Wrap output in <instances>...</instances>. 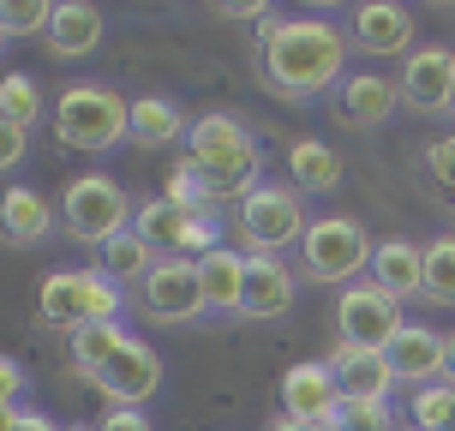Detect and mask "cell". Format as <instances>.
<instances>
[{
	"instance_id": "obj_14",
	"label": "cell",
	"mask_w": 455,
	"mask_h": 431,
	"mask_svg": "<svg viewBox=\"0 0 455 431\" xmlns=\"http://www.w3.org/2000/svg\"><path fill=\"white\" fill-rule=\"evenodd\" d=\"M384 354H389L395 384H437L443 378V360H450V336H437L432 323H408Z\"/></svg>"
},
{
	"instance_id": "obj_27",
	"label": "cell",
	"mask_w": 455,
	"mask_h": 431,
	"mask_svg": "<svg viewBox=\"0 0 455 431\" xmlns=\"http://www.w3.org/2000/svg\"><path fill=\"white\" fill-rule=\"evenodd\" d=\"M426 299L455 306V234H437L426 246Z\"/></svg>"
},
{
	"instance_id": "obj_7",
	"label": "cell",
	"mask_w": 455,
	"mask_h": 431,
	"mask_svg": "<svg viewBox=\"0 0 455 431\" xmlns=\"http://www.w3.org/2000/svg\"><path fill=\"white\" fill-rule=\"evenodd\" d=\"M371 234H365L354 216H318L299 240V264L312 282H330V288H354L365 270H371Z\"/></svg>"
},
{
	"instance_id": "obj_37",
	"label": "cell",
	"mask_w": 455,
	"mask_h": 431,
	"mask_svg": "<svg viewBox=\"0 0 455 431\" xmlns=\"http://www.w3.org/2000/svg\"><path fill=\"white\" fill-rule=\"evenodd\" d=\"M222 19H264V6H258V0H246V6H222Z\"/></svg>"
},
{
	"instance_id": "obj_10",
	"label": "cell",
	"mask_w": 455,
	"mask_h": 431,
	"mask_svg": "<svg viewBox=\"0 0 455 431\" xmlns=\"http://www.w3.org/2000/svg\"><path fill=\"white\" fill-rule=\"evenodd\" d=\"M138 234L156 246V258H186V251H216L222 240H216V216L210 210H180L168 204V198H150V204H138Z\"/></svg>"
},
{
	"instance_id": "obj_25",
	"label": "cell",
	"mask_w": 455,
	"mask_h": 431,
	"mask_svg": "<svg viewBox=\"0 0 455 431\" xmlns=\"http://www.w3.org/2000/svg\"><path fill=\"white\" fill-rule=\"evenodd\" d=\"M96 258H102L96 270L108 275L114 288H120V282H138V288H144V275H150V270L162 264V258H156V246H150V240H144L138 227H126L120 240H108V246L96 251Z\"/></svg>"
},
{
	"instance_id": "obj_2",
	"label": "cell",
	"mask_w": 455,
	"mask_h": 431,
	"mask_svg": "<svg viewBox=\"0 0 455 431\" xmlns=\"http://www.w3.org/2000/svg\"><path fill=\"white\" fill-rule=\"evenodd\" d=\"M72 365L114 408H150V395L162 389V354L150 341H138L126 323H96L84 336H72Z\"/></svg>"
},
{
	"instance_id": "obj_24",
	"label": "cell",
	"mask_w": 455,
	"mask_h": 431,
	"mask_svg": "<svg viewBox=\"0 0 455 431\" xmlns=\"http://www.w3.org/2000/svg\"><path fill=\"white\" fill-rule=\"evenodd\" d=\"M288 186H299V192H336L341 150H330L323 138H299L294 150H288Z\"/></svg>"
},
{
	"instance_id": "obj_35",
	"label": "cell",
	"mask_w": 455,
	"mask_h": 431,
	"mask_svg": "<svg viewBox=\"0 0 455 431\" xmlns=\"http://www.w3.org/2000/svg\"><path fill=\"white\" fill-rule=\"evenodd\" d=\"M19 395H24V365L19 360H0V402H6V413L19 408Z\"/></svg>"
},
{
	"instance_id": "obj_38",
	"label": "cell",
	"mask_w": 455,
	"mask_h": 431,
	"mask_svg": "<svg viewBox=\"0 0 455 431\" xmlns=\"http://www.w3.org/2000/svg\"><path fill=\"white\" fill-rule=\"evenodd\" d=\"M270 431H323V426H299V419H275Z\"/></svg>"
},
{
	"instance_id": "obj_30",
	"label": "cell",
	"mask_w": 455,
	"mask_h": 431,
	"mask_svg": "<svg viewBox=\"0 0 455 431\" xmlns=\"http://www.w3.org/2000/svg\"><path fill=\"white\" fill-rule=\"evenodd\" d=\"M336 431H395V408L389 402H365V395H347L336 413Z\"/></svg>"
},
{
	"instance_id": "obj_9",
	"label": "cell",
	"mask_w": 455,
	"mask_h": 431,
	"mask_svg": "<svg viewBox=\"0 0 455 431\" xmlns=\"http://www.w3.org/2000/svg\"><path fill=\"white\" fill-rule=\"evenodd\" d=\"M336 330L347 347H378L384 354L389 341L408 330V318H402V299L384 294L378 282H354V288H341L336 299Z\"/></svg>"
},
{
	"instance_id": "obj_40",
	"label": "cell",
	"mask_w": 455,
	"mask_h": 431,
	"mask_svg": "<svg viewBox=\"0 0 455 431\" xmlns=\"http://www.w3.org/2000/svg\"><path fill=\"white\" fill-rule=\"evenodd\" d=\"M67 431H96V426H67Z\"/></svg>"
},
{
	"instance_id": "obj_29",
	"label": "cell",
	"mask_w": 455,
	"mask_h": 431,
	"mask_svg": "<svg viewBox=\"0 0 455 431\" xmlns=\"http://www.w3.org/2000/svg\"><path fill=\"white\" fill-rule=\"evenodd\" d=\"M408 413H413V426H419V431H455V384L419 389Z\"/></svg>"
},
{
	"instance_id": "obj_15",
	"label": "cell",
	"mask_w": 455,
	"mask_h": 431,
	"mask_svg": "<svg viewBox=\"0 0 455 431\" xmlns=\"http://www.w3.org/2000/svg\"><path fill=\"white\" fill-rule=\"evenodd\" d=\"M294 312V270L282 258H246V299H240V318L251 323H275Z\"/></svg>"
},
{
	"instance_id": "obj_12",
	"label": "cell",
	"mask_w": 455,
	"mask_h": 431,
	"mask_svg": "<svg viewBox=\"0 0 455 431\" xmlns=\"http://www.w3.org/2000/svg\"><path fill=\"white\" fill-rule=\"evenodd\" d=\"M341 402H347V395H341L330 360H299V365H288V371H282V419L336 431Z\"/></svg>"
},
{
	"instance_id": "obj_21",
	"label": "cell",
	"mask_w": 455,
	"mask_h": 431,
	"mask_svg": "<svg viewBox=\"0 0 455 431\" xmlns=\"http://www.w3.org/2000/svg\"><path fill=\"white\" fill-rule=\"evenodd\" d=\"M0 222H6V240L12 246H43L54 234V204H48L36 186H12L6 204H0Z\"/></svg>"
},
{
	"instance_id": "obj_26",
	"label": "cell",
	"mask_w": 455,
	"mask_h": 431,
	"mask_svg": "<svg viewBox=\"0 0 455 431\" xmlns=\"http://www.w3.org/2000/svg\"><path fill=\"white\" fill-rule=\"evenodd\" d=\"M43 120V84L30 72H6L0 78V126H36Z\"/></svg>"
},
{
	"instance_id": "obj_20",
	"label": "cell",
	"mask_w": 455,
	"mask_h": 431,
	"mask_svg": "<svg viewBox=\"0 0 455 431\" xmlns=\"http://www.w3.org/2000/svg\"><path fill=\"white\" fill-rule=\"evenodd\" d=\"M102 6H84V0H67V6H54V24H48V54L54 60H84L91 48H102Z\"/></svg>"
},
{
	"instance_id": "obj_31",
	"label": "cell",
	"mask_w": 455,
	"mask_h": 431,
	"mask_svg": "<svg viewBox=\"0 0 455 431\" xmlns=\"http://www.w3.org/2000/svg\"><path fill=\"white\" fill-rule=\"evenodd\" d=\"M426 174H432V186L455 204V132H443V138L426 144Z\"/></svg>"
},
{
	"instance_id": "obj_33",
	"label": "cell",
	"mask_w": 455,
	"mask_h": 431,
	"mask_svg": "<svg viewBox=\"0 0 455 431\" xmlns=\"http://www.w3.org/2000/svg\"><path fill=\"white\" fill-rule=\"evenodd\" d=\"M24 156H30V132H24V126H0V162L19 168Z\"/></svg>"
},
{
	"instance_id": "obj_39",
	"label": "cell",
	"mask_w": 455,
	"mask_h": 431,
	"mask_svg": "<svg viewBox=\"0 0 455 431\" xmlns=\"http://www.w3.org/2000/svg\"><path fill=\"white\" fill-rule=\"evenodd\" d=\"M443 384H455V336H450V360H443Z\"/></svg>"
},
{
	"instance_id": "obj_16",
	"label": "cell",
	"mask_w": 455,
	"mask_h": 431,
	"mask_svg": "<svg viewBox=\"0 0 455 431\" xmlns=\"http://www.w3.org/2000/svg\"><path fill=\"white\" fill-rule=\"evenodd\" d=\"M395 102H402V84H389L384 72H347L341 91H336L341 126H360V132L384 126L389 114H395Z\"/></svg>"
},
{
	"instance_id": "obj_34",
	"label": "cell",
	"mask_w": 455,
	"mask_h": 431,
	"mask_svg": "<svg viewBox=\"0 0 455 431\" xmlns=\"http://www.w3.org/2000/svg\"><path fill=\"white\" fill-rule=\"evenodd\" d=\"M96 431H150V413L144 408H108Z\"/></svg>"
},
{
	"instance_id": "obj_11",
	"label": "cell",
	"mask_w": 455,
	"mask_h": 431,
	"mask_svg": "<svg viewBox=\"0 0 455 431\" xmlns=\"http://www.w3.org/2000/svg\"><path fill=\"white\" fill-rule=\"evenodd\" d=\"M138 306H144L156 323H192V318H204L210 299H204V282H198V258H162L156 270L144 275Z\"/></svg>"
},
{
	"instance_id": "obj_41",
	"label": "cell",
	"mask_w": 455,
	"mask_h": 431,
	"mask_svg": "<svg viewBox=\"0 0 455 431\" xmlns=\"http://www.w3.org/2000/svg\"><path fill=\"white\" fill-rule=\"evenodd\" d=\"M413 431H419V426H413Z\"/></svg>"
},
{
	"instance_id": "obj_6",
	"label": "cell",
	"mask_w": 455,
	"mask_h": 431,
	"mask_svg": "<svg viewBox=\"0 0 455 431\" xmlns=\"http://www.w3.org/2000/svg\"><path fill=\"white\" fill-rule=\"evenodd\" d=\"M138 222L132 198L120 192V180L114 174H78V180L67 186V198H60V227H67L72 240H84V246H108V240H120L126 227Z\"/></svg>"
},
{
	"instance_id": "obj_22",
	"label": "cell",
	"mask_w": 455,
	"mask_h": 431,
	"mask_svg": "<svg viewBox=\"0 0 455 431\" xmlns=\"http://www.w3.org/2000/svg\"><path fill=\"white\" fill-rule=\"evenodd\" d=\"M198 282H204L210 312H240V299H246V258L234 246L204 251V258H198Z\"/></svg>"
},
{
	"instance_id": "obj_36",
	"label": "cell",
	"mask_w": 455,
	"mask_h": 431,
	"mask_svg": "<svg viewBox=\"0 0 455 431\" xmlns=\"http://www.w3.org/2000/svg\"><path fill=\"white\" fill-rule=\"evenodd\" d=\"M0 431H54V419L36 413V408H12L6 419H0Z\"/></svg>"
},
{
	"instance_id": "obj_3",
	"label": "cell",
	"mask_w": 455,
	"mask_h": 431,
	"mask_svg": "<svg viewBox=\"0 0 455 431\" xmlns=\"http://www.w3.org/2000/svg\"><path fill=\"white\" fill-rule=\"evenodd\" d=\"M186 168L204 180L210 204H216V198H240V204H246L251 192L264 186V180H258L251 132H246V120H234V114H204V120H192Z\"/></svg>"
},
{
	"instance_id": "obj_18",
	"label": "cell",
	"mask_w": 455,
	"mask_h": 431,
	"mask_svg": "<svg viewBox=\"0 0 455 431\" xmlns=\"http://www.w3.org/2000/svg\"><path fill=\"white\" fill-rule=\"evenodd\" d=\"M371 282L395 299H426V246L384 240V246L371 251Z\"/></svg>"
},
{
	"instance_id": "obj_4",
	"label": "cell",
	"mask_w": 455,
	"mask_h": 431,
	"mask_svg": "<svg viewBox=\"0 0 455 431\" xmlns=\"http://www.w3.org/2000/svg\"><path fill=\"white\" fill-rule=\"evenodd\" d=\"M54 138L67 144V150H114V144H126L132 138V102L108 84H91V78H78L67 91L54 96Z\"/></svg>"
},
{
	"instance_id": "obj_8",
	"label": "cell",
	"mask_w": 455,
	"mask_h": 431,
	"mask_svg": "<svg viewBox=\"0 0 455 431\" xmlns=\"http://www.w3.org/2000/svg\"><path fill=\"white\" fill-rule=\"evenodd\" d=\"M234 227H240V240L251 246V258H275L282 246H299L306 240V198H299V186H258L246 204L234 210Z\"/></svg>"
},
{
	"instance_id": "obj_13",
	"label": "cell",
	"mask_w": 455,
	"mask_h": 431,
	"mask_svg": "<svg viewBox=\"0 0 455 431\" xmlns=\"http://www.w3.org/2000/svg\"><path fill=\"white\" fill-rule=\"evenodd\" d=\"M402 102H413L426 114L455 108V48H443V43L413 48L402 60Z\"/></svg>"
},
{
	"instance_id": "obj_17",
	"label": "cell",
	"mask_w": 455,
	"mask_h": 431,
	"mask_svg": "<svg viewBox=\"0 0 455 431\" xmlns=\"http://www.w3.org/2000/svg\"><path fill=\"white\" fill-rule=\"evenodd\" d=\"M330 371H336L341 395H365V402H389V384H395L389 354H378V347H347V341H336Z\"/></svg>"
},
{
	"instance_id": "obj_28",
	"label": "cell",
	"mask_w": 455,
	"mask_h": 431,
	"mask_svg": "<svg viewBox=\"0 0 455 431\" xmlns=\"http://www.w3.org/2000/svg\"><path fill=\"white\" fill-rule=\"evenodd\" d=\"M48 24H54V6L48 0H6L0 6V30L24 43V36H48Z\"/></svg>"
},
{
	"instance_id": "obj_32",
	"label": "cell",
	"mask_w": 455,
	"mask_h": 431,
	"mask_svg": "<svg viewBox=\"0 0 455 431\" xmlns=\"http://www.w3.org/2000/svg\"><path fill=\"white\" fill-rule=\"evenodd\" d=\"M162 198H168V204H180V210H210V192H204V180H198V174H192V168H174V174H168V186H162Z\"/></svg>"
},
{
	"instance_id": "obj_23",
	"label": "cell",
	"mask_w": 455,
	"mask_h": 431,
	"mask_svg": "<svg viewBox=\"0 0 455 431\" xmlns=\"http://www.w3.org/2000/svg\"><path fill=\"white\" fill-rule=\"evenodd\" d=\"M180 138H192L180 102H168V96H138L132 102V144L138 150H168Z\"/></svg>"
},
{
	"instance_id": "obj_19",
	"label": "cell",
	"mask_w": 455,
	"mask_h": 431,
	"mask_svg": "<svg viewBox=\"0 0 455 431\" xmlns=\"http://www.w3.org/2000/svg\"><path fill=\"white\" fill-rule=\"evenodd\" d=\"M354 43L365 54H413V12L389 6V0H371V6L354 12Z\"/></svg>"
},
{
	"instance_id": "obj_1",
	"label": "cell",
	"mask_w": 455,
	"mask_h": 431,
	"mask_svg": "<svg viewBox=\"0 0 455 431\" xmlns=\"http://www.w3.org/2000/svg\"><path fill=\"white\" fill-rule=\"evenodd\" d=\"M258 60H264L270 91L294 96V102L323 96L341 91V78H347V36L330 19H264Z\"/></svg>"
},
{
	"instance_id": "obj_5",
	"label": "cell",
	"mask_w": 455,
	"mask_h": 431,
	"mask_svg": "<svg viewBox=\"0 0 455 431\" xmlns=\"http://www.w3.org/2000/svg\"><path fill=\"white\" fill-rule=\"evenodd\" d=\"M36 318L67 336H84L96 323H120V288L102 270H54L36 288Z\"/></svg>"
}]
</instances>
